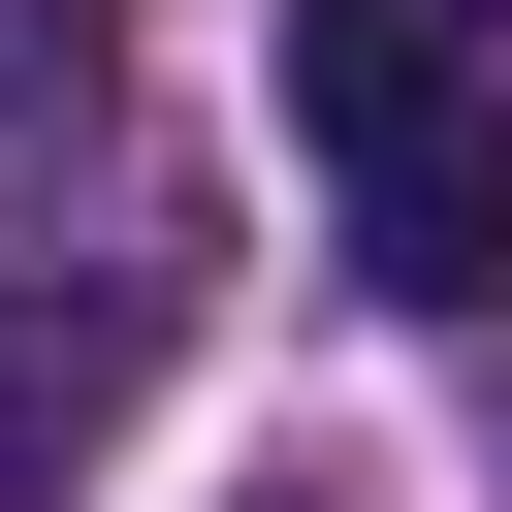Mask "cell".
<instances>
[{
	"label": "cell",
	"instance_id": "1",
	"mask_svg": "<svg viewBox=\"0 0 512 512\" xmlns=\"http://www.w3.org/2000/svg\"><path fill=\"white\" fill-rule=\"evenodd\" d=\"M288 128H320V192H352V288H416V320L512 288V64H480L448 0H288Z\"/></svg>",
	"mask_w": 512,
	"mask_h": 512
}]
</instances>
